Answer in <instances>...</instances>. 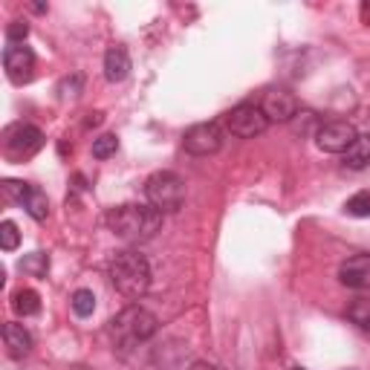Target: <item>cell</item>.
<instances>
[{"label": "cell", "instance_id": "6da1fadb", "mask_svg": "<svg viewBox=\"0 0 370 370\" xmlns=\"http://www.w3.org/2000/svg\"><path fill=\"white\" fill-rule=\"evenodd\" d=\"M107 226L127 243H145L162 228V211H157L151 203H125L107 214Z\"/></svg>", "mask_w": 370, "mask_h": 370}, {"label": "cell", "instance_id": "7a4b0ae2", "mask_svg": "<svg viewBox=\"0 0 370 370\" xmlns=\"http://www.w3.org/2000/svg\"><path fill=\"white\" fill-rule=\"evenodd\" d=\"M110 284L125 298H142L151 287V263L136 249L116 252L110 260Z\"/></svg>", "mask_w": 370, "mask_h": 370}, {"label": "cell", "instance_id": "3957f363", "mask_svg": "<svg viewBox=\"0 0 370 370\" xmlns=\"http://www.w3.org/2000/svg\"><path fill=\"white\" fill-rule=\"evenodd\" d=\"M159 330V321L154 312L142 310V307H125L116 318H110L107 324V333L113 336V342L119 344H139V342H148L154 339Z\"/></svg>", "mask_w": 370, "mask_h": 370}, {"label": "cell", "instance_id": "277c9868", "mask_svg": "<svg viewBox=\"0 0 370 370\" xmlns=\"http://www.w3.org/2000/svg\"><path fill=\"white\" fill-rule=\"evenodd\" d=\"M145 197H148V203H151L157 211H162V214L176 211V208L182 206V200H185V182H182V176L174 174V171H157V174H151L148 182H145Z\"/></svg>", "mask_w": 370, "mask_h": 370}, {"label": "cell", "instance_id": "5b68a950", "mask_svg": "<svg viewBox=\"0 0 370 370\" xmlns=\"http://www.w3.org/2000/svg\"><path fill=\"white\" fill-rule=\"evenodd\" d=\"M43 148V133L41 127L35 125H26V122H15L4 130V154L6 159L12 162H23L29 159L32 154H38Z\"/></svg>", "mask_w": 370, "mask_h": 370}, {"label": "cell", "instance_id": "8992f818", "mask_svg": "<svg viewBox=\"0 0 370 370\" xmlns=\"http://www.w3.org/2000/svg\"><path fill=\"white\" fill-rule=\"evenodd\" d=\"M182 148L194 154V157H208V154H217L223 148V130L220 125L214 122H200V125H191L182 136Z\"/></svg>", "mask_w": 370, "mask_h": 370}, {"label": "cell", "instance_id": "52a82bcc", "mask_svg": "<svg viewBox=\"0 0 370 370\" xmlns=\"http://www.w3.org/2000/svg\"><path fill=\"white\" fill-rule=\"evenodd\" d=\"M226 127L231 136H240V139H255L269 127V119L263 116L260 107L255 105H238L226 116Z\"/></svg>", "mask_w": 370, "mask_h": 370}, {"label": "cell", "instance_id": "ba28073f", "mask_svg": "<svg viewBox=\"0 0 370 370\" xmlns=\"http://www.w3.org/2000/svg\"><path fill=\"white\" fill-rule=\"evenodd\" d=\"M359 139V130L344 122V119H336V122H327L321 125L318 133H315V145L324 151V154H344L353 142Z\"/></svg>", "mask_w": 370, "mask_h": 370}, {"label": "cell", "instance_id": "9c48e42d", "mask_svg": "<svg viewBox=\"0 0 370 370\" xmlns=\"http://www.w3.org/2000/svg\"><path fill=\"white\" fill-rule=\"evenodd\" d=\"M4 70L12 84H26L35 75V53L23 43H9L4 50Z\"/></svg>", "mask_w": 370, "mask_h": 370}, {"label": "cell", "instance_id": "30bf717a", "mask_svg": "<svg viewBox=\"0 0 370 370\" xmlns=\"http://www.w3.org/2000/svg\"><path fill=\"white\" fill-rule=\"evenodd\" d=\"M260 110H263V116L269 122H292V116H298V99L292 96L290 90L275 87V90H269L263 96Z\"/></svg>", "mask_w": 370, "mask_h": 370}, {"label": "cell", "instance_id": "8fae6325", "mask_svg": "<svg viewBox=\"0 0 370 370\" xmlns=\"http://www.w3.org/2000/svg\"><path fill=\"white\" fill-rule=\"evenodd\" d=\"M339 281L347 290H370V255H353L339 266Z\"/></svg>", "mask_w": 370, "mask_h": 370}, {"label": "cell", "instance_id": "7c38bea8", "mask_svg": "<svg viewBox=\"0 0 370 370\" xmlns=\"http://www.w3.org/2000/svg\"><path fill=\"white\" fill-rule=\"evenodd\" d=\"M127 75H130V56H127V50L122 43H113L110 50L105 53V78L119 84Z\"/></svg>", "mask_w": 370, "mask_h": 370}, {"label": "cell", "instance_id": "4fadbf2b", "mask_svg": "<svg viewBox=\"0 0 370 370\" xmlns=\"http://www.w3.org/2000/svg\"><path fill=\"white\" fill-rule=\"evenodd\" d=\"M4 342H6V350H9L12 359H23L32 350V336L18 321H6L4 324Z\"/></svg>", "mask_w": 370, "mask_h": 370}, {"label": "cell", "instance_id": "5bb4252c", "mask_svg": "<svg viewBox=\"0 0 370 370\" xmlns=\"http://www.w3.org/2000/svg\"><path fill=\"white\" fill-rule=\"evenodd\" d=\"M344 165L353 171H361L370 165V133H359V139L344 151Z\"/></svg>", "mask_w": 370, "mask_h": 370}, {"label": "cell", "instance_id": "9a60e30c", "mask_svg": "<svg viewBox=\"0 0 370 370\" xmlns=\"http://www.w3.org/2000/svg\"><path fill=\"white\" fill-rule=\"evenodd\" d=\"M23 208H26V214L32 217V220H38V223H43L46 217H50V200H46V194L41 191V189H29V194L23 197V203H21Z\"/></svg>", "mask_w": 370, "mask_h": 370}, {"label": "cell", "instance_id": "2e32d148", "mask_svg": "<svg viewBox=\"0 0 370 370\" xmlns=\"http://www.w3.org/2000/svg\"><path fill=\"white\" fill-rule=\"evenodd\" d=\"M12 310L18 312V315H38L41 312V295L35 292V290H18L15 295H12Z\"/></svg>", "mask_w": 370, "mask_h": 370}, {"label": "cell", "instance_id": "e0dca14e", "mask_svg": "<svg viewBox=\"0 0 370 370\" xmlns=\"http://www.w3.org/2000/svg\"><path fill=\"white\" fill-rule=\"evenodd\" d=\"M347 318L356 324L361 333L370 336V298H356V301L347 307Z\"/></svg>", "mask_w": 370, "mask_h": 370}, {"label": "cell", "instance_id": "ac0fdd59", "mask_svg": "<svg viewBox=\"0 0 370 370\" xmlns=\"http://www.w3.org/2000/svg\"><path fill=\"white\" fill-rule=\"evenodd\" d=\"M21 272L32 275V278H46V272H50V258H46L43 252H32L26 258H21Z\"/></svg>", "mask_w": 370, "mask_h": 370}, {"label": "cell", "instance_id": "d6986e66", "mask_svg": "<svg viewBox=\"0 0 370 370\" xmlns=\"http://www.w3.org/2000/svg\"><path fill=\"white\" fill-rule=\"evenodd\" d=\"M70 304H73V312H75L78 318H90L92 310H96V295H92L90 290H75Z\"/></svg>", "mask_w": 370, "mask_h": 370}, {"label": "cell", "instance_id": "ffe728a7", "mask_svg": "<svg viewBox=\"0 0 370 370\" xmlns=\"http://www.w3.org/2000/svg\"><path fill=\"white\" fill-rule=\"evenodd\" d=\"M116 151H119L116 133H105L99 139H92V157H96V159H110Z\"/></svg>", "mask_w": 370, "mask_h": 370}, {"label": "cell", "instance_id": "44dd1931", "mask_svg": "<svg viewBox=\"0 0 370 370\" xmlns=\"http://www.w3.org/2000/svg\"><path fill=\"white\" fill-rule=\"evenodd\" d=\"M18 243H21L18 226L12 220H4V223H0V249H4V252H15Z\"/></svg>", "mask_w": 370, "mask_h": 370}, {"label": "cell", "instance_id": "7402d4cb", "mask_svg": "<svg viewBox=\"0 0 370 370\" xmlns=\"http://www.w3.org/2000/svg\"><path fill=\"white\" fill-rule=\"evenodd\" d=\"M0 189H4V197H6V200H12V203L21 206L32 185H29V182H21V179H4V182H0Z\"/></svg>", "mask_w": 370, "mask_h": 370}, {"label": "cell", "instance_id": "603a6c76", "mask_svg": "<svg viewBox=\"0 0 370 370\" xmlns=\"http://www.w3.org/2000/svg\"><path fill=\"white\" fill-rule=\"evenodd\" d=\"M344 211L353 217H370V191H359L344 203Z\"/></svg>", "mask_w": 370, "mask_h": 370}, {"label": "cell", "instance_id": "cb8c5ba5", "mask_svg": "<svg viewBox=\"0 0 370 370\" xmlns=\"http://www.w3.org/2000/svg\"><path fill=\"white\" fill-rule=\"evenodd\" d=\"M81 87H84V75H81V73H73L70 78H64V81L58 84V92H61V99H75L78 92H81Z\"/></svg>", "mask_w": 370, "mask_h": 370}, {"label": "cell", "instance_id": "d4e9b609", "mask_svg": "<svg viewBox=\"0 0 370 370\" xmlns=\"http://www.w3.org/2000/svg\"><path fill=\"white\" fill-rule=\"evenodd\" d=\"M26 35H29V23H26V21H12V23L6 26V41H9V43H23Z\"/></svg>", "mask_w": 370, "mask_h": 370}, {"label": "cell", "instance_id": "484cf974", "mask_svg": "<svg viewBox=\"0 0 370 370\" xmlns=\"http://www.w3.org/2000/svg\"><path fill=\"white\" fill-rule=\"evenodd\" d=\"M361 23L370 26V0H364V4H361Z\"/></svg>", "mask_w": 370, "mask_h": 370}, {"label": "cell", "instance_id": "4316f807", "mask_svg": "<svg viewBox=\"0 0 370 370\" xmlns=\"http://www.w3.org/2000/svg\"><path fill=\"white\" fill-rule=\"evenodd\" d=\"M189 370H217V367H214V364H208V361H194Z\"/></svg>", "mask_w": 370, "mask_h": 370}, {"label": "cell", "instance_id": "83f0119b", "mask_svg": "<svg viewBox=\"0 0 370 370\" xmlns=\"http://www.w3.org/2000/svg\"><path fill=\"white\" fill-rule=\"evenodd\" d=\"M102 122V113H90V119H87V125L92 127V125H99Z\"/></svg>", "mask_w": 370, "mask_h": 370}, {"label": "cell", "instance_id": "f1b7e54d", "mask_svg": "<svg viewBox=\"0 0 370 370\" xmlns=\"http://www.w3.org/2000/svg\"><path fill=\"white\" fill-rule=\"evenodd\" d=\"M70 370H90V367H84V364H70Z\"/></svg>", "mask_w": 370, "mask_h": 370}, {"label": "cell", "instance_id": "f546056e", "mask_svg": "<svg viewBox=\"0 0 370 370\" xmlns=\"http://www.w3.org/2000/svg\"><path fill=\"white\" fill-rule=\"evenodd\" d=\"M292 370H307V367H292Z\"/></svg>", "mask_w": 370, "mask_h": 370}]
</instances>
